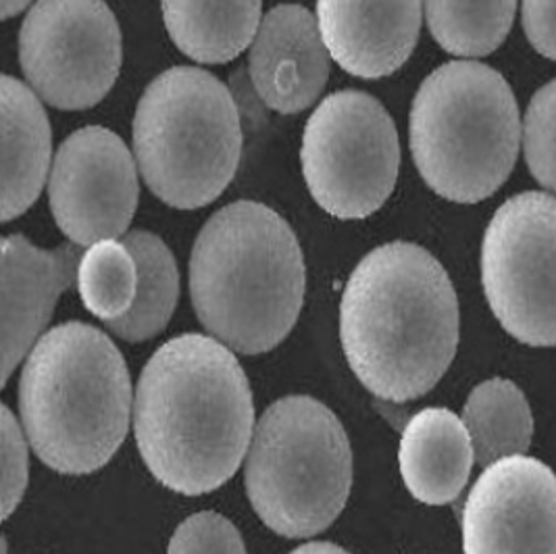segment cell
<instances>
[{
  "mask_svg": "<svg viewBox=\"0 0 556 554\" xmlns=\"http://www.w3.org/2000/svg\"><path fill=\"white\" fill-rule=\"evenodd\" d=\"M138 192L134 156L115 131L84 127L59 147L49 201L56 226L77 247L124 236L138 206Z\"/></svg>",
  "mask_w": 556,
  "mask_h": 554,
  "instance_id": "8fae6325",
  "label": "cell"
},
{
  "mask_svg": "<svg viewBox=\"0 0 556 554\" xmlns=\"http://www.w3.org/2000/svg\"><path fill=\"white\" fill-rule=\"evenodd\" d=\"M124 244L138 265V297L126 317L109 322L106 328L127 342H144L169 324L179 297V274L174 254L151 231H129Z\"/></svg>",
  "mask_w": 556,
  "mask_h": 554,
  "instance_id": "ffe728a7",
  "label": "cell"
},
{
  "mask_svg": "<svg viewBox=\"0 0 556 554\" xmlns=\"http://www.w3.org/2000/svg\"><path fill=\"white\" fill-rule=\"evenodd\" d=\"M134 152L152 194L174 209H201L236 176L242 126L228 88L199 67L152 79L134 117Z\"/></svg>",
  "mask_w": 556,
  "mask_h": 554,
  "instance_id": "8992f818",
  "label": "cell"
},
{
  "mask_svg": "<svg viewBox=\"0 0 556 554\" xmlns=\"http://www.w3.org/2000/svg\"><path fill=\"white\" fill-rule=\"evenodd\" d=\"M77 244L42 251L24 236L2 240V383L51 322L59 297L77 281Z\"/></svg>",
  "mask_w": 556,
  "mask_h": 554,
  "instance_id": "4fadbf2b",
  "label": "cell"
},
{
  "mask_svg": "<svg viewBox=\"0 0 556 554\" xmlns=\"http://www.w3.org/2000/svg\"><path fill=\"white\" fill-rule=\"evenodd\" d=\"M244 481L256 515L279 536L326 531L353 486V451L340 419L311 396L279 399L256 421Z\"/></svg>",
  "mask_w": 556,
  "mask_h": 554,
  "instance_id": "52a82bcc",
  "label": "cell"
},
{
  "mask_svg": "<svg viewBox=\"0 0 556 554\" xmlns=\"http://www.w3.org/2000/svg\"><path fill=\"white\" fill-rule=\"evenodd\" d=\"M433 40L456 56H485L505 42L517 0H424Z\"/></svg>",
  "mask_w": 556,
  "mask_h": 554,
  "instance_id": "44dd1931",
  "label": "cell"
},
{
  "mask_svg": "<svg viewBox=\"0 0 556 554\" xmlns=\"http://www.w3.org/2000/svg\"><path fill=\"white\" fill-rule=\"evenodd\" d=\"M29 88L54 109H90L122 70V29L104 0H36L20 32Z\"/></svg>",
  "mask_w": 556,
  "mask_h": 554,
  "instance_id": "30bf717a",
  "label": "cell"
},
{
  "mask_svg": "<svg viewBox=\"0 0 556 554\" xmlns=\"http://www.w3.org/2000/svg\"><path fill=\"white\" fill-rule=\"evenodd\" d=\"M463 421L469 429L476 463L488 467L505 456L526 454L533 436L530 403L508 379H488L469 394Z\"/></svg>",
  "mask_w": 556,
  "mask_h": 554,
  "instance_id": "d6986e66",
  "label": "cell"
},
{
  "mask_svg": "<svg viewBox=\"0 0 556 554\" xmlns=\"http://www.w3.org/2000/svg\"><path fill=\"white\" fill-rule=\"evenodd\" d=\"M27 436L13 417L11 408L2 404V517L17 508L27 486Z\"/></svg>",
  "mask_w": 556,
  "mask_h": 554,
  "instance_id": "d4e9b609",
  "label": "cell"
},
{
  "mask_svg": "<svg viewBox=\"0 0 556 554\" xmlns=\"http://www.w3.org/2000/svg\"><path fill=\"white\" fill-rule=\"evenodd\" d=\"M190 297L206 331L231 351H274L303 309L304 259L296 234L267 204L224 206L194 242Z\"/></svg>",
  "mask_w": 556,
  "mask_h": 554,
  "instance_id": "3957f363",
  "label": "cell"
},
{
  "mask_svg": "<svg viewBox=\"0 0 556 554\" xmlns=\"http://www.w3.org/2000/svg\"><path fill=\"white\" fill-rule=\"evenodd\" d=\"M138 265L124 240H102L81 254L77 292L84 306L104 324L126 317L138 297Z\"/></svg>",
  "mask_w": 556,
  "mask_h": 554,
  "instance_id": "7402d4cb",
  "label": "cell"
},
{
  "mask_svg": "<svg viewBox=\"0 0 556 554\" xmlns=\"http://www.w3.org/2000/svg\"><path fill=\"white\" fill-rule=\"evenodd\" d=\"M317 24L329 56L351 76L380 79L415 51L421 0H317Z\"/></svg>",
  "mask_w": 556,
  "mask_h": 554,
  "instance_id": "9a60e30c",
  "label": "cell"
},
{
  "mask_svg": "<svg viewBox=\"0 0 556 554\" xmlns=\"http://www.w3.org/2000/svg\"><path fill=\"white\" fill-rule=\"evenodd\" d=\"M177 49L197 63H228L254 42L263 0H161Z\"/></svg>",
  "mask_w": 556,
  "mask_h": 554,
  "instance_id": "ac0fdd59",
  "label": "cell"
},
{
  "mask_svg": "<svg viewBox=\"0 0 556 554\" xmlns=\"http://www.w3.org/2000/svg\"><path fill=\"white\" fill-rule=\"evenodd\" d=\"M249 70L258 99L281 115L317 101L328 84L329 52L311 11L301 4L271 9L254 36Z\"/></svg>",
  "mask_w": 556,
  "mask_h": 554,
  "instance_id": "5bb4252c",
  "label": "cell"
},
{
  "mask_svg": "<svg viewBox=\"0 0 556 554\" xmlns=\"http://www.w3.org/2000/svg\"><path fill=\"white\" fill-rule=\"evenodd\" d=\"M254 428L249 378L217 338L176 336L144 365L134 431L149 471L169 490L201 496L222 488L249 454Z\"/></svg>",
  "mask_w": 556,
  "mask_h": 554,
  "instance_id": "6da1fadb",
  "label": "cell"
},
{
  "mask_svg": "<svg viewBox=\"0 0 556 554\" xmlns=\"http://www.w3.org/2000/svg\"><path fill=\"white\" fill-rule=\"evenodd\" d=\"M481 284L501 326L530 347L556 344V199L517 194L481 244Z\"/></svg>",
  "mask_w": 556,
  "mask_h": 554,
  "instance_id": "9c48e42d",
  "label": "cell"
},
{
  "mask_svg": "<svg viewBox=\"0 0 556 554\" xmlns=\"http://www.w3.org/2000/svg\"><path fill=\"white\" fill-rule=\"evenodd\" d=\"M304 181L338 219H365L390 199L399 169V131L374 97L342 90L319 102L304 127Z\"/></svg>",
  "mask_w": 556,
  "mask_h": 554,
  "instance_id": "ba28073f",
  "label": "cell"
},
{
  "mask_svg": "<svg viewBox=\"0 0 556 554\" xmlns=\"http://www.w3.org/2000/svg\"><path fill=\"white\" fill-rule=\"evenodd\" d=\"M413 161L435 194L480 202L510 176L521 119L505 77L476 61H453L426 77L410 106Z\"/></svg>",
  "mask_w": 556,
  "mask_h": 554,
  "instance_id": "5b68a950",
  "label": "cell"
},
{
  "mask_svg": "<svg viewBox=\"0 0 556 554\" xmlns=\"http://www.w3.org/2000/svg\"><path fill=\"white\" fill-rule=\"evenodd\" d=\"M167 554H247V549L228 517L204 511L177 526Z\"/></svg>",
  "mask_w": 556,
  "mask_h": 554,
  "instance_id": "cb8c5ba5",
  "label": "cell"
},
{
  "mask_svg": "<svg viewBox=\"0 0 556 554\" xmlns=\"http://www.w3.org/2000/svg\"><path fill=\"white\" fill-rule=\"evenodd\" d=\"M521 15L531 47L556 61V0H523Z\"/></svg>",
  "mask_w": 556,
  "mask_h": 554,
  "instance_id": "484cf974",
  "label": "cell"
},
{
  "mask_svg": "<svg viewBox=\"0 0 556 554\" xmlns=\"http://www.w3.org/2000/svg\"><path fill=\"white\" fill-rule=\"evenodd\" d=\"M340 340L354 376L381 401L428 394L458 347V301L446 269L410 242L369 252L344 288Z\"/></svg>",
  "mask_w": 556,
  "mask_h": 554,
  "instance_id": "7a4b0ae2",
  "label": "cell"
},
{
  "mask_svg": "<svg viewBox=\"0 0 556 554\" xmlns=\"http://www.w3.org/2000/svg\"><path fill=\"white\" fill-rule=\"evenodd\" d=\"M290 554H351L349 551H344V549H340V546H336V544H331V542H308V544H303L301 549H296V551H292Z\"/></svg>",
  "mask_w": 556,
  "mask_h": 554,
  "instance_id": "4316f807",
  "label": "cell"
},
{
  "mask_svg": "<svg viewBox=\"0 0 556 554\" xmlns=\"http://www.w3.org/2000/svg\"><path fill=\"white\" fill-rule=\"evenodd\" d=\"M399 463L408 492L419 503H455L476 463L469 429L448 408H424L406 424Z\"/></svg>",
  "mask_w": 556,
  "mask_h": 554,
  "instance_id": "2e32d148",
  "label": "cell"
},
{
  "mask_svg": "<svg viewBox=\"0 0 556 554\" xmlns=\"http://www.w3.org/2000/svg\"><path fill=\"white\" fill-rule=\"evenodd\" d=\"M31 0H2V20H11L22 13Z\"/></svg>",
  "mask_w": 556,
  "mask_h": 554,
  "instance_id": "83f0119b",
  "label": "cell"
},
{
  "mask_svg": "<svg viewBox=\"0 0 556 554\" xmlns=\"http://www.w3.org/2000/svg\"><path fill=\"white\" fill-rule=\"evenodd\" d=\"M523 151L531 176L556 192V79L542 86L530 101L523 124Z\"/></svg>",
  "mask_w": 556,
  "mask_h": 554,
  "instance_id": "603a6c76",
  "label": "cell"
},
{
  "mask_svg": "<svg viewBox=\"0 0 556 554\" xmlns=\"http://www.w3.org/2000/svg\"><path fill=\"white\" fill-rule=\"evenodd\" d=\"M465 554H556V476L513 454L473 483L460 515Z\"/></svg>",
  "mask_w": 556,
  "mask_h": 554,
  "instance_id": "7c38bea8",
  "label": "cell"
},
{
  "mask_svg": "<svg viewBox=\"0 0 556 554\" xmlns=\"http://www.w3.org/2000/svg\"><path fill=\"white\" fill-rule=\"evenodd\" d=\"M2 222L38 201L51 165L52 134L38 95L2 76Z\"/></svg>",
  "mask_w": 556,
  "mask_h": 554,
  "instance_id": "e0dca14e",
  "label": "cell"
},
{
  "mask_svg": "<svg viewBox=\"0 0 556 554\" xmlns=\"http://www.w3.org/2000/svg\"><path fill=\"white\" fill-rule=\"evenodd\" d=\"M27 442L59 474L104 467L126 440L131 379L113 340L81 322L47 331L29 351L20 381Z\"/></svg>",
  "mask_w": 556,
  "mask_h": 554,
  "instance_id": "277c9868",
  "label": "cell"
}]
</instances>
